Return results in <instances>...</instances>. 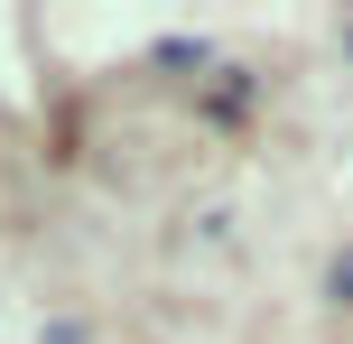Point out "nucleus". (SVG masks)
Returning a JSON list of instances; mask_svg holds the SVG:
<instances>
[{"label":"nucleus","instance_id":"nucleus-1","mask_svg":"<svg viewBox=\"0 0 353 344\" xmlns=\"http://www.w3.org/2000/svg\"><path fill=\"white\" fill-rule=\"evenodd\" d=\"M325 289H335V307H353V252L335 261V279H325Z\"/></svg>","mask_w":353,"mask_h":344}]
</instances>
